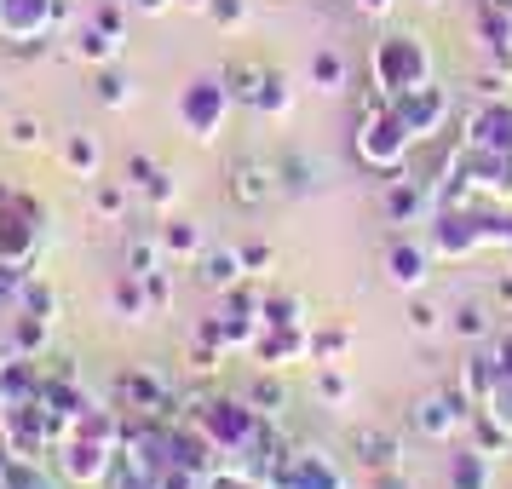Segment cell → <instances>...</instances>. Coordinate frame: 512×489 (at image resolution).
I'll list each match as a JSON object with an SVG mask.
<instances>
[{
    "label": "cell",
    "mask_w": 512,
    "mask_h": 489,
    "mask_svg": "<svg viewBox=\"0 0 512 489\" xmlns=\"http://www.w3.org/2000/svg\"><path fill=\"white\" fill-rule=\"evenodd\" d=\"M248 403H254L259 415L265 420H277L282 415V403H288V386H282V380H271V374H265V380H259L254 392H248Z\"/></svg>",
    "instance_id": "cell-26"
},
{
    "label": "cell",
    "mask_w": 512,
    "mask_h": 489,
    "mask_svg": "<svg viewBox=\"0 0 512 489\" xmlns=\"http://www.w3.org/2000/svg\"><path fill=\"white\" fill-rule=\"evenodd\" d=\"M144 294H150V311H162V305L173 300V282H167V271H156V277H144Z\"/></svg>",
    "instance_id": "cell-34"
},
{
    "label": "cell",
    "mask_w": 512,
    "mask_h": 489,
    "mask_svg": "<svg viewBox=\"0 0 512 489\" xmlns=\"http://www.w3.org/2000/svg\"><path fill=\"white\" fill-rule=\"evenodd\" d=\"M98 104H110V110H127V104H133V81H127V75H116L110 64H104V70H98Z\"/></svg>",
    "instance_id": "cell-25"
},
{
    "label": "cell",
    "mask_w": 512,
    "mask_h": 489,
    "mask_svg": "<svg viewBox=\"0 0 512 489\" xmlns=\"http://www.w3.org/2000/svg\"><path fill=\"white\" fill-rule=\"evenodd\" d=\"M489 351H495V369H501V380H512V323L489 334Z\"/></svg>",
    "instance_id": "cell-32"
},
{
    "label": "cell",
    "mask_w": 512,
    "mask_h": 489,
    "mask_svg": "<svg viewBox=\"0 0 512 489\" xmlns=\"http://www.w3.org/2000/svg\"><path fill=\"white\" fill-rule=\"evenodd\" d=\"M98 162H104V150H98L93 133H70V139H64V167H70V173L98 179Z\"/></svg>",
    "instance_id": "cell-18"
},
{
    "label": "cell",
    "mask_w": 512,
    "mask_h": 489,
    "mask_svg": "<svg viewBox=\"0 0 512 489\" xmlns=\"http://www.w3.org/2000/svg\"><path fill=\"white\" fill-rule=\"evenodd\" d=\"M311 87H317V93H346V58L334 47H323L311 58Z\"/></svg>",
    "instance_id": "cell-21"
},
{
    "label": "cell",
    "mask_w": 512,
    "mask_h": 489,
    "mask_svg": "<svg viewBox=\"0 0 512 489\" xmlns=\"http://www.w3.org/2000/svg\"><path fill=\"white\" fill-rule=\"evenodd\" d=\"M271 248H242V265H248V271H271Z\"/></svg>",
    "instance_id": "cell-36"
},
{
    "label": "cell",
    "mask_w": 512,
    "mask_h": 489,
    "mask_svg": "<svg viewBox=\"0 0 512 489\" xmlns=\"http://www.w3.org/2000/svg\"><path fill=\"white\" fill-rule=\"evenodd\" d=\"M351 6H357V12H369V18H386L397 0H351Z\"/></svg>",
    "instance_id": "cell-38"
},
{
    "label": "cell",
    "mask_w": 512,
    "mask_h": 489,
    "mask_svg": "<svg viewBox=\"0 0 512 489\" xmlns=\"http://www.w3.org/2000/svg\"><path fill=\"white\" fill-rule=\"evenodd\" d=\"M351 144H357V162L369 167V173H380V179H397V173H409V156L420 150V144L409 139V127L397 121V110L386 104V98H374L369 110L357 116V133H351Z\"/></svg>",
    "instance_id": "cell-2"
},
{
    "label": "cell",
    "mask_w": 512,
    "mask_h": 489,
    "mask_svg": "<svg viewBox=\"0 0 512 489\" xmlns=\"http://www.w3.org/2000/svg\"><path fill=\"white\" fill-rule=\"evenodd\" d=\"M6 139L18 144V150H41V144H47V127H41L35 116H18L12 127H6Z\"/></svg>",
    "instance_id": "cell-30"
},
{
    "label": "cell",
    "mask_w": 512,
    "mask_h": 489,
    "mask_svg": "<svg viewBox=\"0 0 512 489\" xmlns=\"http://www.w3.org/2000/svg\"><path fill=\"white\" fill-rule=\"evenodd\" d=\"M162 248L167 254H185V259H202V225H190V219H167L162 231Z\"/></svg>",
    "instance_id": "cell-20"
},
{
    "label": "cell",
    "mask_w": 512,
    "mask_h": 489,
    "mask_svg": "<svg viewBox=\"0 0 512 489\" xmlns=\"http://www.w3.org/2000/svg\"><path fill=\"white\" fill-rule=\"evenodd\" d=\"M461 150H512V98H478L461 121Z\"/></svg>",
    "instance_id": "cell-7"
},
{
    "label": "cell",
    "mask_w": 512,
    "mask_h": 489,
    "mask_svg": "<svg viewBox=\"0 0 512 489\" xmlns=\"http://www.w3.org/2000/svg\"><path fill=\"white\" fill-rule=\"evenodd\" d=\"M277 179H282V190H294V196H305V190H317V179H323V167L311 162V156H282V162H277Z\"/></svg>",
    "instance_id": "cell-22"
},
{
    "label": "cell",
    "mask_w": 512,
    "mask_h": 489,
    "mask_svg": "<svg viewBox=\"0 0 512 489\" xmlns=\"http://www.w3.org/2000/svg\"><path fill=\"white\" fill-rule=\"evenodd\" d=\"M392 110H397V121L409 127V139H415V144H432L443 127H449V116H455V98L443 93L438 81H426V87H415V93L392 98Z\"/></svg>",
    "instance_id": "cell-6"
},
{
    "label": "cell",
    "mask_w": 512,
    "mask_h": 489,
    "mask_svg": "<svg viewBox=\"0 0 512 489\" xmlns=\"http://www.w3.org/2000/svg\"><path fill=\"white\" fill-rule=\"evenodd\" d=\"M242 277H248L242 248H202V259H196V282H202V288H213V294H236Z\"/></svg>",
    "instance_id": "cell-10"
},
{
    "label": "cell",
    "mask_w": 512,
    "mask_h": 489,
    "mask_svg": "<svg viewBox=\"0 0 512 489\" xmlns=\"http://www.w3.org/2000/svg\"><path fill=\"white\" fill-rule=\"evenodd\" d=\"M162 236H133L127 242V277H156L162 271Z\"/></svg>",
    "instance_id": "cell-19"
},
{
    "label": "cell",
    "mask_w": 512,
    "mask_h": 489,
    "mask_svg": "<svg viewBox=\"0 0 512 489\" xmlns=\"http://www.w3.org/2000/svg\"><path fill=\"white\" fill-rule=\"evenodd\" d=\"M265 489H351V478H346V466L334 461L328 449H317V443H294V449H282L277 455Z\"/></svg>",
    "instance_id": "cell-3"
},
{
    "label": "cell",
    "mask_w": 512,
    "mask_h": 489,
    "mask_svg": "<svg viewBox=\"0 0 512 489\" xmlns=\"http://www.w3.org/2000/svg\"><path fill=\"white\" fill-rule=\"evenodd\" d=\"M121 6H133V12H144V18H162L173 0H121Z\"/></svg>",
    "instance_id": "cell-37"
},
{
    "label": "cell",
    "mask_w": 512,
    "mask_h": 489,
    "mask_svg": "<svg viewBox=\"0 0 512 489\" xmlns=\"http://www.w3.org/2000/svg\"><path fill=\"white\" fill-rule=\"evenodd\" d=\"M58 29V0H0V41L24 47V41H47Z\"/></svg>",
    "instance_id": "cell-8"
},
{
    "label": "cell",
    "mask_w": 512,
    "mask_h": 489,
    "mask_svg": "<svg viewBox=\"0 0 512 489\" xmlns=\"http://www.w3.org/2000/svg\"><path fill=\"white\" fill-rule=\"evenodd\" d=\"M75 58H87V64L104 70V64H116V58H121V35H110L104 24L81 29V35H75Z\"/></svg>",
    "instance_id": "cell-16"
},
{
    "label": "cell",
    "mask_w": 512,
    "mask_h": 489,
    "mask_svg": "<svg viewBox=\"0 0 512 489\" xmlns=\"http://www.w3.org/2000/svg\"><path fill=\"white\" fill-rule=\"evenodd\" d=\"M35 254H41V208L12 196V190H0V265L29 277Z\"/></svg>",
    "instance_id": "cell-4"
},
{
    "label": "cell",
    "mask_w": 512,
    "mask_h": 489,
    "mask_svg": "<svg viewBox=\"0 0 512 489\" xmlns=\"http://www.w3.org/2000/svg\"><path fill=\"white\" fill-rule=\"evenodd\" d=\"M369 489H415L409 466H392V472H369Z\"/></svg>",
    "instance_id": "cell-33"
},
{
    "label": "cell",
    "mask_w": 512,
    "mask_h": 489,
    "mask_svg": "<svg viewBox=\"0 0 512 489\" xmlns=\"http://www.w3.org/2000/svg\"><path fill=\"white\" fill-rule=\"evenodd\" d=\"M438 328H443V311L432 300H420V294H415V300H409V334H420V340H426V334H438Z\"/></svg>",
    "instance_id": "cell-28"
},
{
    "label": "cell",
    "mask_w": 512,
    "mask_h": 489,
    "mask_svg": "<svg viewBox=\"0 0 512 489\" xmlns=\"http://www.w3.org/2000/svg\"><path fill=\"white\" fill-rule=\"evenodd\" d=\"M288 104H294V93H288V75L265 70V75H259V87H254V98H248V110H259V116H282Z\"/></svg>",
    "instance_id": "cell-17"
},
{
    "label": "cell",
    "mask_w": 512,
    "mask_h": 489,
    "mask_svg": "<svg viewBox=\"0 0 512 489\" xmlns=\"http://www.w3.org/2000/svg\"><path fill=\"white\" fill-rule=\"evenodd\" d=\"M426 6H443V0H426Z\"/></svg>",
    "instance_id": "cell-42"
},
{
    "label": "cell",
    "mask_w": 512,
    "mask_h": 489,
    "mask_svg": "<svg viewBox=\"0 0 512 489\" xmlns=\"http://www.w3.org/2000/svg\"><path fill=\"white\" fill-rule=\"evenodd\" d=\"M127 190H133V185H98L93 190L98 219H121V213H127Z\"/></svg>",
    "instance_id": "cell-29"
},
{
    "label": "cell",
    "mask_w": 512,
    "mask_h": 489,
    "mask_svg": "<svg viewBox=\"0 0 512 489\" xmlns=\"http://www.w3.org/2000/svg\"><path fill=\"white\" fill-rule=\"evenodd\" d=\"M351 443H357V461L369 466V472H392V466H403V455H409V449H403V438H397V432H386V426H363Z\"/></svg>",
    "instance_id": "cell-13"
},
{
    "label": "cell",
    "mask_w": 512,
    "mask_h": 489,
    "mask_svg": "<svg viewBox=\"0 0 512 489\" xmlns=\"http://www.w3.org/2000/svg\"><path fill=\"white\" fill-rule=\"evenodd\" d=\"M116 311L127 323H144L150 317V294H144V277H121L116 282Z\"/></svg>",
    "instance_id": "cell-24"
},
{
    "label": "cell",
    "mask_w": 512,
    "mask_h": 489,
    "mask_svg": "<svg viewBox=\"0 0 512 489\" xmlns=\"http://www.w3.org/2000/svg\"><path fill=\"white\" fill-rule=\"evenodd\" d=\"M449 489H495V455L478 443H461L449 461Z\"/></svg>",
    "instance_id": "cell-14"
},
{
    "label": "cell",
    "mask_w": 512,
    "mask_h": 489,
    "mask_svg": "<svg viewBox=\"0 0 512 489\" xmlns=\"http://www.w3.org/2000/svg\"><path fill=\"white\" fill-rule=\"evenodd\" d=\"M35 392H41L35 357H24V351H6V357H0V409H18V403H29Z\"/></svg>",
    "instance_id": "cell-12"
},
{
    "label": "cell",
    "mask_w": 512,
    "mask_h": 489,
    "mask_svg": "<svg viewBox=\"0 0 512 489\" xmlns=\"http://www.w3.org/2000/svg\"><path fill=\"white\" fill-rule=\"evenodd\" d=\"M231 87H225V75H202V81H190L185 93H179V121H185V133L196 144H213L219 139V127L231 116Z\"/></svg>",
    "instance_id": "cell-5"
},
{
    "label": "cell",
    "mask_w": 512,
    "mask_h": 489,
    "mask_svg": "<svg viewBox=\"0 0 512 489\" xmlns=\"http://www.w3.org/2000/svg\"><path fill=\"white\" fill-rule=\"evenodd\" d=\"M208 12H213V24L219 29H242L248 24V0H208Z\"/></svg>",
    "instance_id": "cell-31"
},
{
    "label": "cell",
    "mask_w": 512,
    "mask_h": 489,
    "mask_svg": "<svg viewBox=\"0 0 512 489\" xmlns=\"http://www.w3.org/2000/svg\"><path fill=\"white\" fill-rule=\"evenodd\" d=\"M346 351H351V334H346V328L311 334V357H317V363H346Z\"/></svg>",
    "instance_id": "cell-27"
},
{
    "label": "cell",
    "mask_w": 512,
    "mask_h": 489,
    "mask_svg": "<svg viewBox=\"0 0 512 489\" xmlns=\"http://www.w3.org/2000/svg\"><path fill=\"white\" fill-rule=\"evenodd\" d=\"M98 24L110 29V35H121V12H116V6H104V12H98Z\"/></svg>",
    "instance_id": "cell-39"
},
{
    "label": "cell",
    "mask_w": 512,
    "mask_h": 489,
    "mask_svg": "<svg viewBox=\"0 0 512 489\" xmlns=\"http://www.w3.org/2000/svg\"><path fill=\"white\" fill-rule=\"evenodd\" d=\"M484 6H495V12H501V18L512 24V0H484Z\"/></svg>",
    "instance_id": "cell-40"
},
{
    "label": "cell",
    "mask_w": 512,
    "mask_h": 489,
    "mask_svg": "<svg viewBox=\"0 0 512 489\" xmlns=\"http://www.w3.org/2000/svg\"><path fill=\"white\" fill-rule=\"evenodd\" d=\"M173 6H185V12H208V0H173Z\"/></svg>",
    "instance_id": "cell-41"
},
{
    "label": "cell",
    "mask_w": 512,
    "mask_h": 489,
    "mask_svg": "<svg viewBox=\"0 0 512 489\" xmlns=\"http://www.w3.org/2000/svg\"><path fill=\"white\" fill-rule=\"evenodd\" d=\"M369 81H374V98H403L426 87V81H438L432 75V47H426V35L420 29H386L369 52Z\"/></svg>",
    "instance_id": "cell-1"
},
{
    "label": "cell",
    "mask_w": 512,
    "mask_h": 489,
    "mask_svg": "<svg viewBox=\"0 0 512 489\" xmlns=\"http://www.w3.org/2000/svg\"><path fill=\"white\" fill-rule=\"evenodd\" d=\"M432 265H438V254H432V242H392V254H386V277L403 288V294H420L426 282H432Z\"/></svg>",
    "instance_id": "cell-9"
},
{
    "label": "cell",
    "mask_w": 512,
    "mask_h": 489,
    "mask_svg": "<svg viewBox=\"0 0 512 489\" xmlns=\"http://www.w3.org/2000/svg\"><path fill=\"white\" fill-rule=\"evenodd\" d=\"M277 190H282L277 162H236V167H231V196L242 202V208H259V202H271Z\"/></svg>",
    "instance_id": "cell-11"
},
{
    "label": "cell",
    "mask_w": 512,
    "mask_h": 489,
    "mask_svg": "<svg viewBox=\"0 0 512 489\" xmlns=\"http://www.w3.org/2000/svg\"><path fill=\"white\" fill-rule=\"evenodd\" d=\"M317 403H328V409H346L351 403V374L340 363H323V374H317Z\"/></svg>",
    "instance_id": "cell-23"
},
{
    "label": "cell",
    "mask_w": 512,
    "mask_h": 489,
    "mask_svg": "<svg viewBox=\"0 0 512 489\" xmlns=\"http://www.w3.org/2000/svg\"><path fill=\"white\" fill-rule=\"evenodd\" d=\"M449 334H461V340H472V346H484L489 334H495V311H489L484 300H466L449 311Z\"/></svg>",
    "instance_id": "cell-15"
},
{
    "label": "cell",
    "mask_w": 512,
    "mask_h": 489,
    "mask_svg": "<svg viewBox=\"0 0 512 489\" xmlns=\"http://www.w3.org/2000/svg\"><path fill=\"white\" fill-rule=\"evenodd\" d=\"M489 300H495V305H501V311L512 317V271H501V277L489 282Z\"/></svg>",
    "instance_id": "cell-35"
}]
</instances>
